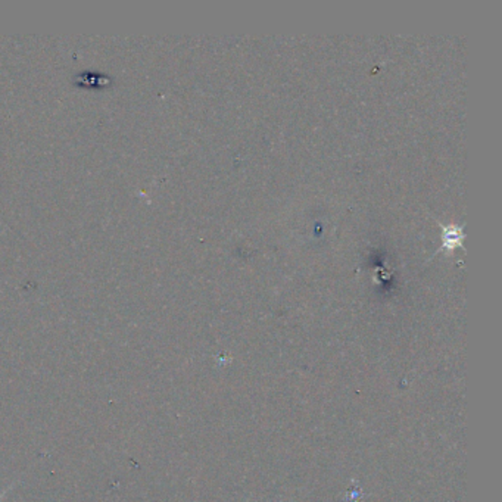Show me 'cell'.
<instances>
[{"label": "cell", "instance_id": "1", "mask_svg": "<svg viewBox=\"0 0 502 502\" xmlns=\"http://www.w3.org/2000/svg\"><path fill=\"white\" fill-rule=\"evenodd\" d=\"M9 489L5 490V492H2V494H0V499L4 498V495L6 494V492H8Z\"/></svg>", "mask_w": 502, "mask_h": 502}]
</instances>
